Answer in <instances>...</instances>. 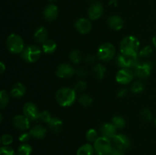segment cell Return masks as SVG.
<instances>
[{"mask_svg":"<svg viewBox=\"0 0 156 155\" xmlns=\"http://www.w3.org/2000/svg\"><path fill=\"white\" fill-rule=\"evenodd\" d=\"M140 43L134 36H127L122 40L120 45V53L129 55H138Z\"/></svg>","mask_w":156,"mask_h":155,"instance_id":"obj_1","label":"cell"},{"mask_svg":"<svg viewBox=\"0 0 156 155\" xmlns=\"http://www.w3.org/2000/svg\"><path fill=\"white\" fill-rule=\"evenodd\" d=\"M76 98V91L70 88H62L56 94L57 103L62 106H69L73 104Z\"/></svg>","mask_w":156,"mask_h":155,"instance_id":"obj_2","label":"cell"},{"mask_svg":"<svg viewBox=\"0 0 156 155\" xmlns=\"http://www.w3.org/2000/svg\"><path fill=\"white\" fill-rule=\"evenodd\" d=\"M6 44L9 51L14 54L22 53L24 50V44L22 38L15 33H12L8 36Z\"/></svg>","mask_w":156,"mask_h":155,"instance_id":"obj_3","label":"cell"},{"mask_svg":"<svg viewBox=\"0 0 156 155\" xmlns=\"http://www.w3.org/2000/svg\"><path fill=\"white\" fill-rule=\"evenodd\" d=\"M94 148L97 155H109L113 147L110 138L102 136L96 140L94 144Z\"/></svg>","mask_w":156,"mask_h":155,"instance_id":"obj_4","label":"cell"},{"mask_svg":"<svg viewBox=\"0 0 156 155\" xmlns=\"http://www.w3.org/2000/svg\"><path fill=\"white\" fill-rule=\"evenodd\" d=\"M115 47L110 43H105L101 45L98 50L97 56L100 60L108 62L115 56Z\"/></svg>","mask_w":156,"mask_h":155,"instance_id":"obj_5","label":"cell"},{"mask_svg":"<svg viewBox=\"0 0 156 155\" xmlns=\"http://www.w3.org/2000/svg\"><path fill=\"white\" fill-rule=\"evenodd\" d=\"M117 65L122 68H135L138 62V55H129L121 53L117 56Z\"/></svg>","mask_w":156,"mask_h":155,"instance_id":"obj_6","label":"cell"},{"mask_svg":"<svg viewBox=\"0 0 156 155\" xmlns=\"http://www.w3.org/2000/svg\"><path fill=\"white\" fill-rule=\"evenodd\" d=\"M41 55V50L34 45L28 46L21 53V58L27 62H34L39 59Z\"/></svg>","mask_w":156,"mask_h":155,"instance_id":"obj_7","label":"cell"},{"mask_svg":"<svg viewBox=\"0 0 156 155\" xmlns=\"http://www.w3.org/2000/svg\"><path fill=\"white\" fill-rule=\"evenodd\" d=\"M152 68V65L151 62H139L136 66L134 68V69H135L134 72H135V74L137 77L140 78H148L150 75Z\"/></svg>","mask_w":156,"mask_h":155,"instance_id":"obj_8","label":"cell"},{"mask_svg":"<svg viewBox=\"0 0 156 155\" xmlns=\"http://www.w3.org/2000/svg\"><path fill=\"white\" fill-rule=\"evenodd\" d=\"M133 79V72L129 68H122L117 72L116 80L122 84L130 83Z\"/></svg>","mask_w":156,"mask_h":155,"instance_id":"obj_9","label":"cell"},{"mask_svg":"<svg viewBox=\"0 0 156 155\" xmlns=\"http://www.w3.org/2000/svg\"><path fill=\"white\" fill-rule=\"evenodd\" d=\"M104 14L103 5L99 2L92 3L88 11V15L90 19L97 20L100 18Z\"/></svg>","mask_w":156,"mask_h":155,"instance_id":"obj_10","label":"cell"},{"mask_svg":"<svg viewBox=\"0 0 156 155\" xmlns=\"http://www.w3.org/2000/svg\"><path fill=\"white\" fill-rule=\"evenodd\" d=\"M75 73V69L71 65L63 63L57 67L56 71V76L61 78H69L73 76Z\"/></svg>","mask_w":156,"mask_h":155,"instance_id":"obj_11","label":"cell"},{"mask_svg":"<svg viewBox=\"0 0 156 155\" xmlns=\"http://www.w3.org/2000/svg\"><path fill=\"white\" fill-rule=\"evenodd\" d=\"M12 124L15 129L21 131L27 130L30 127V119L25 115H18L12 119Z\"/></svg>","mask_w":156,"mask_h":155,"instance_id":"obj_12","label":"cell"},{"mask_svg":"<svg viewBox=\"0 0 156 155\" xmlns=\"http://www.w3.org/2000/svg\"><path fill=\"white\" fill-rule=\"evenodd\" d=\"M23 112H24V115L29 119L30 120H36L38 119L40 112H38V109L37 108L36 105L34 104L31 102L25 103L23 108Z\"/></svg>","mask_w":156,"mask_h":155,"instance_id":"obj_13","label":"cell"},{"mask_svg":"<svg viewBox=\"0 0 156 155\" xmlns=\"http://www.w3.org/2000/svg\"><path fill=\"white\" fill-rule=\"evenodd\" d=\"M116 147L122 150H125L130 147V141L127 136L123 134H117L113 138Z\"/></svg>","mask_w":156,"mask_h":155,"instance_id":"obj_14","label":"cell"},{"mask_svg":"<svg viewBox=\"0 0 156 155\" xmlns=\"http://www.w3.org/2000/svg\"><path fill=\"white\" fill-rule=\"evenodd\" d=\"M75 27L79 33L85 34V33H88V32L91 31L92 25H91V23L90 22L89 20L82 18L76 21Z\"/></svg>","mask_w":156,"mask_h":155,"instance_id":"obj_15","label":"cell"},{"mask_svg":"<svg viewBox=\"0 0 156 155\" xmlns=\"http://www.w3.org/2000/svg\"><path fill=\"white\" fill-rule=\"evenodd\" d=\"M59 15V9L54 4H50L44 10V16L48 21H53L57 18Z\"/></svg>","mask_w":156,"mask_h":155,"instance_id":"obj_16","label":"cell"},{"mask_svg":"<svg viewBox=\"0 0 156 155\" xmlns=\"http://www.w3.org/2000/svg\"><path fill=\"white\" fill-rule=\"evenodd\" d=\"M108 26L114 30L122 29L123 26V20L119 15H111L108 19Z\"/></svg>","mask_w":156,"mask_h":155,"instance_id":"obj_17","label":"cell"},{"mask_svg":"<svg viewBox=\"0 0 156 155\" xmlns=\"http://www.w3.org/2000/svg\"><path fill=\"white\" fill-rule=\"evenodd\" d=\"M102 135L108 138H113L117 134V128L113 123H105L101 128Z\"/></svg>","mask_w":156,"mask_h":155,"instance_id":"obj_18","label":"cell"},{"mask_svg":"<svg viewBox=\"0 0 156 155\" xmlns=\"http://www.w3.org/2000/svg\"><path fill=\"white\" fill-rule=\"evenodd\" d=\"M34 40L39 43H44L45 41H47L48 38V32L47 30L44 27H40L35 31L34 35Z\"/></svg>","mask_w":156,"mask_h":155,"instance_id":"obj_19","label":"cell"},{"mask_svg":"<svg viewBox=\"0 0 156 155\" xmlns=\"http://www.w3.org/2000/svg\"><path fill=\"white\" fill-rule=\"evenodd\" d=\"M29 133L34 138H37V139H43L47 135V129L44 126L38 125L32 128Z\"/></svg>","mask_w":156,"mask_h":155,"instance_id":"obj_20","label":"cell"},{"mask_svg":"<svg viewBox=\"0 0 156 155\" xmlns=\"http://www.w3.org/2000/svg\"><path fill=\"white\" fill-rule=\"evenodd\" d=\"M26 92V88L22 83H18L15 84L12 86V90H11V94L14 97H16V98H20V97H22Z\"/></svg>","mask_w":156,"mask_h":155,"instance_id":"obj_21","label":"cell"},{"mask_svg":"<svg viewBox=\"0 0 156 155\" xmlns=\"http://www.w3.org/2000/svg\"><path fill=\"white\" fill-rule=\"evenodd\" d=\"M50 129L55 133H59L62 129V122L57 117H53L48 123Z\"/></svg>","mask_w":156,"mask_h":155,"instance_id":"obj_22","label":"cell"},{"mask_svg":"<svg viewBox=\"0 0 156 155\" xmlns=\"http://www.w3.org/2000/svg\"><path fill=\"white\" fill-rule=\"evenodd\" d=\"M43 50L46 54H51L56 50V43L52 40H47L43 43Z\"/></svg>","mask_w":156,"mask_h":155,"instance_id":"obj_23","label":"cell"},{"mask_svg":"<svg viewBox=\"0 0 156 155\" xmlns=\"http://www.w3.org/2000/svg\"><path fill=\"white\" fill-rule=\"evenodd\" d=\"M94 148L90 144H85L77 150V155H93Z\"/></svg>","mask_w":156,"mask_h":155,"instance_id":"obj_24","label":"cell"},{"mask_svg":"<svg viewBox=\"0 0 156 155\" xmlns=\"http://www.w3.org/2000/svg\"><path fill=\"white\" fill-rule=\"evenodd\" d=\"M94 74L98 79H102L106 74V68L101 64H98L94 67Z\"/></svg>","mask_w":156,"mask_h":155,"instance_id":"obj_25","label":"cell"},{"mask_svg":"<svg viewBox=\"0 0 156 155\" xmlns=\"http://www.w3.org/2000/svg\"><path fill=\"white\" fill-rule=\"evenodd\" d=\"M69 59L74 64L80 63L82 59V53L79 50H74L70 53Z\"/></svg>","mask_w":156,"mask_h":155,"instance_id":"obj_26","label":"cell"},{"mask_svg":"<svg viewBox=\"0 0 156 155\" xmlns=\"http://www.w3.org/2000/svg\"><path fill=\"white\" fill-rule=\"evenodd\" d=\"M32 152L31 146L28 144H23L18 147V155H30Z\"/></svg>","mask_w":156,"mask_h":155,"instance_id":"obj_27","label":"cell"},{"mask_svg":"<svg viewBox=\"0 0 156 155\" xmlns=\"http://www.w3.org/2000/svg\"><path fill=\"white\" fill-rule=\"evenodd\" d=\"M9 102V97L7 92L5 90H2L0 92V107L1 109L5 107Z\"/></svg>","mask_w":156,"mask_h":155,"instance_id":"obj_28","label":"cell"},{"mask_svg":"<svg viewBox=\"0 0 156 155\" xmlns=\"http://www.w3.org/2000/svg\"><path fill=\"white\" fill-rule=\"evenodd\" d=\"M112 123L117 129H123L126 126L125 119L121 116H114L112 119Z\"/></svg>","mask_w":156,"mask_h":155,"instance_id":"obj_29","label":"cell"},{"mask_svg":"<svg viewBox=\"0 0 156 155\" xmlns=\"http://www.w3.org/2000/svg\"><path fill=\"white\" fill-rule=\"evenodd\" d=\"M79 102L82 106L87 107L89 106L92 103V98L87 94H82L79 98Z\"/></svg>","mask_w":156,"mask_h":155,"instance_id":"obj_30","label":"cell"},{"mask_svg":"<svg viewBox=\"0 0 156 155\" xmlns=\"http://www.w3.org/2000/svg\"><path fill=\"white\" fill-rule=\"evenodd\" d=\"M152 53H153V50H152V47L150 46H146L139 52L138 56L142 58H148L152 56Z\"/></svg>","mask_w":156,"mask_h":155,"instance_id":"obj_31","label":"cell"},{"mask_svg":"<svg viewBox=\"0 0 156 155\" xmlns=\"http://www.w3.org/2000/svg\"><path fill=\"white\" fill-rule=\"evenodd\" d=\"M86 138L89 142H95L96 140L98 138L97 131L94 129H89L86 133Z\"/></svg>","mask_w":156,"mask_h":155,"instance_id":"obj_32","label":"cell"},{"mask_svg":"<svg viewBox=\"0 0 156 155\" xmlns=\"http://www.w3.org/2000/svg\"><path fill=\"white\" fill-rule=\"evenodd\" d=\"M143 90H144V84L140 81H136L134 83H133L132 86H131V91L136 94L142 92Z\"/></svg>","mask_w":156,"mask_h":155,"instance_id":"obj_33","label":"cell"},{"mask_svg":"<svg viewBox=\"0 0 156 155\" xmlns=\"http://www.w3.org/2000/svg\"><path fill=\"white\" fill-rule=\"evenodd\" d=\"M53 117L50 115V113L48 112V111H44L42 112H40L39 117H38V120L40 121H42L44 122H46L48 124L50 122V121L51 120V119Z\"/></svg>","mask_w":156,"mask_h":155,"instance_id":"obj_34","label":"cell"},{"mask_svg":"<svg viewBox=\"0 0 156 155\" xmlns=\"http://www.w3.org/2000/svg\"><path fill=\"white\" fill-rule=\"evenodd\" d=\"M12 141H13V138L9 134H5V135H3L2 136L1 142L3 145H9L10 144H12Z\"/></svg>","mask_w":156,"mask_h":155,"instance_id":"obj_35","label":"cell"},{"mask_svg":"<svg viewBox=\"0 0 156 155\" xmlns=\"http://www.w3.org/2000/svg\"><path fill=\"white\" fill-rule=\"evenodd\" d=\"M86 87H87L86 82L83 81H79L77 82L76 84L75 85L74 90L76 91V92H82V91H85Z\"/></svg>","mask_w":156,"mask_h":155,"instance_id":"obj_36","label":"cell"},{"mask_svg":"<svg viewBox=\"0 0 156 155\" xmlns=\"http://www.w3.org/2000/svg\"><path fill=\"white\" fill-rule=\"evenodd\" d=\"M141 115L143 117V119L146 121H151L152 119V114H151V112L148 109H143V110L141 111Z\"/></svg>","mask_w":156,"mask_h":155,"instance_id":"obj_37","label":"cell"},{"mask_svg":"<svg viewBox=\"0 0 156 155\" xmlns=\"http://www.w3.org/2000/svg\"><path fill=\"white\" fill-rule=\"evenodd\" d=\"M0 155H15L13 149L9 147H2L0 149Z\"/></svg>","mask_w":156,"mask_h":155,"instance_id":"obj_38","label":"cell"},{"mask_svg":"<svg viewBox=\"0 0 156 155\" xmlns=\"http://www.w3.org/2000/svg\"><path fill=\"white\" fill-rule=\"evenodd\" d=\"M30 133H23L21 134L19 136V141H21V142H25V141H27L30 138Z\"/></svg>","mask_w":156,"mask_h":155,"instance_id":"obj_39","label":"cell"},{"mask_svg":"<svg viewBox=\"0 0 156 155\" xmlns=\"http://www.w3.org/2000/svg\"><path fill=\"white\" fill-rule=\"evenodd\" d=\"M109 155H124V153H123V150H120L117 147H113Z\"/></svg>","mask_w":156,"mask_h":155,"instance_id":"obj_40","label":"cell"},{"mask_svg":"<svg viewBox=\"0 0 156 155\" xmlns=\"http://www.w3.org/2000/svg\"><path fill=\"white\" fill-rule=\"evenodd\" d=\"M94 60H95V58L92 55H88V56H86V59H85V61L89 64L93 63L94 62Z\"/></svg>","mask_w":156,"mask_h":155,"instance_id":"obj_41","label":"cell"},{"mask_svg":"<svg viewBox=\"0 0 156 155\" xmlns=\"http://www.w3.org/2000/svg\"><path fill=\"white\" fill-rule=\"evenodd\" d=\"M126 94H127V89L124 88V89L120 90L117 95H118L119 97H124L126 95Z\"/></svg>","mask_w":156,"mask_h":155,"instance_id":"obj_42","label":"cell"},{"mask_svg":"<svg viewBox=\"0 0 156 155\" xmlns=\"http://www.w3.org/2000/svg\"><path fill=\"white\" fill-rule=\"evenodd\" d=\"M77 74L79 77H84L86 74V71L83 68H79L77 70Z\"/></svg>","mask_w":156,"mask_h":155,"instance_id":"obj_43","label":"cell"},{"mask_svg":"<svg viewBox=\"0 0 156 155\" xmlns=\"http://www.w3.org/2000/svg\"><path fill=\"white\" fill-rule=\"evenodd\" d=\"M0 68H1V73H3L4 72L5 69V65H4V63L3 62H0Z\"/></svg>","mask_w":156,"mask_h":155,"instance_id":"obj_44","label":"cell"},{"mask_svg":"<svg viewBox=\"0 0 156 155\" xmlns=\"http://www.w3.org/2000/svg\"><path fill=\"white\" fill-rule=\"evenodd\" d=\"M152 43H153L154 46H155V47L156 48V35L152 38Z\"/></svg>","mask_w":156,"mask_h":155,"instance_id":"obj_45","label":"cell"},{"mask_svg":"<svg viewBox=\"0 0 156 155\" xmlns=\"http://www.w3.org/2000/svg\"><path fill=\"white\" fill-rule=\"evenodd\" d=\"M50 2H54V1H56V0H49Z\"/></svg>","mask_w":156,"mask_h":155,"instance_id":"obj_46","label":"cell"},{"mask_svg":"<svg viewBox=\"0 0 156 155\" xmlns=\"http://www.w3.org/2000/svg\"><path fill=\"white\" fill-rule=\"evenodd\" d=\"M155 126H156V119H155Z\"/></svg>","mask_w":156,"mask_h":155,"instance_id":"obj_47","label":"cell"},{"mask_svg":"<svg viewBox=\"0 0 156 155\" xmlns=\"http://www.w3.org/2000/svg\"></svg>","mask_w":156,"mask_h":155,"instance_id":"obj_48","label":"cell"}]
</instances>
